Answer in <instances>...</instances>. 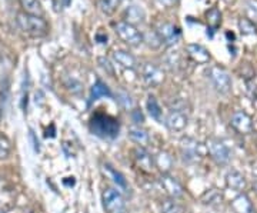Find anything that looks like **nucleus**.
<instances>
[{"label":"nucleus","mask_w":257,"mask_h":213,"mask_svg":"<svg viewBox=\"0 0 257 213\" xmlns=\"http://www.w3.org/2000/svg\"><path fill=\"white\" fill-rule=\"evenodd\" d=\"M89 128L93 135L99 136L101 139H114L119 136L120 123L116 118H113L110 115L97 112L90 119Z\"/></svg>","instance_id":"nucleus-1"},{"label":"nucleus","mask_w":257,"mask_h":213,"mask_svg":"<svg viewBox=\"0 0 257 213\" xmlns=\"http://www.w3.org/2000/svg\"><path fill=\"white\" fill-rule=\"evenodd\" d=\"M19 29L32 37H43L49 32V25L43 16H32L26 13H19L18 19Z\"/></svg>","instance_id":"nucleus-2"},{"label":"nucleus","mask_w":257,"mask_h":213,"mask_svg":"<svg viewBox=\"0 0 257 213\" xmlns=\"http://www.w3.org/2000/svg\"><path fill=\"white\" fill-rule=\"evenodd\" d=\"M101 202L106 213H126V200L114 187H106L101 195Z\"/></svg>","instance_id":"nucleus-3"},{"label":"nucleus","mask_w":257,"mask_h":213,"mask_svg":"<svg viewBox=\"0 0 257 213\" xmlns=\"http://www.w3.org/2000/svg\"><path fill=\"white\" fill-rule=\"evenodd\" d=\"M114 30H116L117 36H119L126 45H128V46L136 47L143 42V35L139 32L138 28L133 26V25H130L127 22H124V20L117 22V23L114 25Z\"/></svg>","instance_id":"nucleus-4"},{"label":"nucleus","mask_w":257,"mask_h":213,"mask_svg":"<svg viewBox=\"0 0 257 213\" xmlns=\"http://www.w3.org/2000/svg\"><path fill=\"white\" fill-rule=\"evenodd\" d=\"M209 77H210L211 83L214 86V89L221 94H226L230 92L231 89V79H230V74L219 66H213L209 69Z\"/></svg>","instance_id":"nucleus-5"},{"label":"nucleus","mask_w":257,"mask_h":213,"mask_svg":"<svg viewBox=\"0 0 257 213\" xmlns=\"http://www.w3.org/2000/svg\"><path fill=\"white\" fill-rule=\"evenodd\" d=\"M207 149L210 152L211 159L217 163V165H227L231 159V152L230 149L224 145V142L216 138H210L207 140Z\"/></svg>","instance_id":"nucleus-6"},{"label":"nucleus","mask_w":257,"mask_h":213,"mask_svg":"<svg viewBox=\"0 0 257 213\" xmlns=\"http://www.w3.org/2000/svg\"><path fill=\"white\" fill-rule=\"evenodd\" d=\"M180 153H182V158H183L184 162H189V163L197 162L202 156L199 142L193 138H189V136L183 138L180 142Z\"/></svg>","instance_id":"nucleus-7"},{"label":"nucleus","mask_w":257,"mask_h":213,"mask_svg":"<svg viewBox=\"0 0 257 213\" xmlns=\"http://www.w3.org/2000/svg\"><path fill=\"white\" fill-rule=\"evenodd\" d=\"M140 72H142V77H143L145 83L152 86V87H156L159 84L163 83V80H165L163 70L159 66L153 65V63H145L142 66Z\"/></svg>","instance_id":"nucleus-8"},{"label":"nucleus","mask_w":257,"mask_h":213,"mask_svg":"<svg viewBox=\"0 0 257 213\" xmlns=\"http://www.w3.org/2000/svg\"><path fill=\"white\" fill-rule=\"evenodd\" d=\"M156 33L162 43H165L167 46H172V45L177 43V40L180 37V29L175 25H172V23H162L157 28Z\"/></svg>","instance_id":"nucleus-9"},{"label":"nucleus","mask_w":257,"mask_h":213,"mask_svg":"<svg viewBox=\"0 0 257 213\" xmlns=\"http://www.w3.org/2000/svg\"><path fill=\"white\" fill-rule=\"evenodd\" d=\"M187 121H189L187 115L183 111L175 109L166 116L165 125L167 126V129L173 130V132H182L183 129H186Z\"/></svg>","instance_id":"nucleus-10"},{"label":"nucleus","mask_w":257,"mask_h":213,"mask_svg":"<svg viewBox=\"0 0 257 213\" xmlns=\"http://www.w3.org/2000/svg\"><path fill=\"white\" fill-rule=\"evenodd\" d=\"M160 183L163 186L166 193L170 196L172 199H179V197L183 196V186L180 185V182L176 180L173 176H170L167 173H163L162 177H160Z\"/></svg>","instance_id":"nucleus-11"},{"label":"nucleus","mask_w":257,"mask_h":213,"mask_svg":"<svg viewBox=\"0 0 257 213\" xmlns=\"http://www.w3.org/2000/svg\"><path fill=\"white\" fill-rule=\"evenodd\" d=\"M231 126L237 130L239 133H250L253 130V122L246 112H234L231 116Z\"/></svg>","instance_id":"nucleus-12"},{"label":"nucleus","mask_w":257,"mask_h":213,"mask_svg":"<svg viewBox=\"0 0 257 213\" xmlns=\"http://www.w3.org/2000/svg\"><path fill=\"white\" fill-rule=\"evenodd\" d=\"M186 50H187V55L192 59L193 62L196 63H200V65H204L210 60V55L209 52L204 49L200 45H187L186 46Z\"/></svg>","instance_id":"nucleus-13"},{"label":"nucleus","mask_w":257,"mask_h":213,"mask_svg":"<svg viewBox=\"0 0 257 213\" xmlns=\"http://www.w3.org/2000/svg\"><path fill=\"white\" fill-rule=\"evenodd\" d=\"M135 158L140 169H143L145 172H152V169L155 166V158L143 146L135 150Z\"/></svg>","instance_id":"nucleus-14"},{"label":"nucleus","mask_w":257,"mask_h":213,"mask_svg":"<svg viewBox=\"0 0 257 213\" xmlns=\"http://www.w3.org/2000/svg\"><path fill=\"white\" fill-rule=\"evenodd\" d=\"M226 183H227V187H230L231 190L241 192L246 187V179L237 170H230L226 175Z\"/></svg>","instance_id":"nucleus-15"},{"label":"nucleus","mask_w":257,"mask_h":213,"mask_svg":"<svg viewBox=\"0 0 257 213\" xmlns=\"http://www.w3.org/2000/svg\"><path fill=\"white\" fill-rule=\"evenodd\" d=\"M230 206L234 210V213H254V207H253V204L250 202V199L246 195H243V193L237 196V197H234L231 200Z\"/></svg>","instance_id":"nucleus-16"},{"label":"nucleus","mask_w":257,"mask_h":213,"mask_svg":"<svg viewBox=\"0 0 257 213\" xmlns=\"http://www.w3.org/2000/svg\"><path fill=\"white\" fill-rule=\"evenodd\" d=\"M111 57L114 59V62H116L117 65H120L121 67H124V69H135L136 65H138L135 56L130 55L127 52H124V50H114V52L111 53Z\"/></svg>","instance_id":"nucleus-17"},{"label":"nucleus","mask_w":257,"mask_h":213,"mask_svg":"<svg viewBox=\"0 0 257 213\" xmlns=\"http://www.w3.org/2000/svg\"><path fill=\"white\" fill-rule=\"evenodd\" d=\"M104 96H107V97H110L111 96V92H110V89H109V86H107L106 83H103L101 80H96V83L93 84L92 90H90L89 104H92L93 102L99 100L100 97H104Z\"/></svg>","instance_id":"nucleus-18"},{"label":"nucleus","mask_w":257,"mask_h":213,"mask_svg":"<svg viewBox=\"0 0 257 213\" xmlns=\"http://www.w3.org/2000/svg\"><path fill=\"white\" fill-rule=\"evenodd\" d=\"M23 13L32 16H43V8L39 0H19Z\"/></svg>","instance_id":"nucleus-19"},{"label":"nucleus","mask_w":257,"mask_h":213,"mask_svg":"<svg viewBox=\"0 0 257 213\" xmlns=\"http://www.w3.org/2000/svg\"><path fill=\"white\" fill-rule=\"evenodd\" d=\"M155 165H156L163 173H169L170 169L173 167V158L170 156V153L162 150V152L157 153V156L155 158Z\"/></svg>","instance_id":"nucleus-20"},{"label":"nucleus","mask_w":257,"mask_h":213,"mask_svg":"<svg viewBox=\"0 0 257 213\" xmlns=\"http://www.w3.org/2000/svg\"><path fill=\"white\" fill-rule=\"evenodd\" d=\"M206 19H207V25H209V28H207V32L210 30V37L213 36V33L219 29L221 23V15L219 9H216V8H213L210 9L207 13H206Z\"/></svg>","instance_id":"nucleus-21"},{"label":"nucleus","mask_w":257,"mask_h":213,"mask_svg":"<svg viewBox=\"0 0 257 213\" xmlns=\"http://www.w3.org/2000/svg\"><path fill=\"white\" fill-rule=\"evenodd\" d=\"M124 18H126L124 22H127V23L135 26V23H142V22H143V19H145V12L140 9L139 6H130V8L124 12Z\"/></svg>","instance_id":"nucleus-22"},{"label":"nucleus","mask_w":257,"mask_h":213,"mask_svg":"<svg viewBox=\"0 0 257 213\" xmlns=\"http://www.w3.org/2000/svg\"><path fill=\"white\" fill-rule=\"evenodd\" d=\"M128 138L139 143L140 146H145L147 142H149V133L146 130L140 129V128H132L128 130Z\"/></svg>","instance_id":"nucleus-23"},{"label":"nucleus","mask_w":257,"mask_h":213,"mask_svg":"<svg viewBox=\"0 0 257 213\" xmlns=\"http://www.w3.org/2000/svg\"><path fill=\"white\" fill-rule=\"evenodd\" d=\"M147 111L150 113V116L156 121H160L162 119V109H160V104L157 103L156 97L155 96H149L147 99Z\"/></svg>","instance_id":"nucleus-24"},{"label":"nucleus","mask_w":257,"mask_h":213,"mask_svg":"<svg viewBox=\"0 0 257 213\" xmlns=\"http://www.w3.org/2000/svg\"><path fill=\"white\" fill-rule=\"evenodd\" d=\"M162 213H184V207L176 202V199H167L162 204Z\"/></svg>","instance_id":"nucleus-25"},{"label":"nucleus","mask_w":257,"mask_h":213,"mask_svg":"<svg viewBox=\"0 0 257 213\" xmlns=\"http://www.w3.org/2000/svg\"><path fill=\"white\" fill-rule=\"evenodd\" d=\"M123 0H99V8L106 15H113Z\"/></svg>","instance_id":"nucleus-26"},{"label":"nucleus","mask_w":257,"mask_h":213,"mask_svg":"<svg viewBox=\"0 0 257 213\" xmlns=\"http://www.w3.org/2000/svg\"><path fill=\"white\" fill-rule=\"evenodd\" d=\"M106 167V170H107V173L113 177V182L116 183V185L121 187V189H127V182H126V177L123 176L120 172H117L116 169H113L110 165H104Z\"/></svg>","instance_id":"nucleus-27"},{"label":"nucleus","mask_w":257,"mask_h":213,"mask_svg":"<svg viewBox=\"0 0 257 213\" xmlns=\"http://www.w3.org/2000/svg\"><path fill=\"white\" fill-rule=\"evenodd\" d=\"M202 202L206 204H217L221 202V193L217 192L216 189L207 190L204 195L202 196Z\"/></svg>","instance_id":"nucleus-28"},{"label":"nucleus","mask_w":257,"mask_h":213,"mask_svg":"<svg viewBox=\"0 0 257 213\" xmlns=\"http://www.w3.org/2000/svg\"><path fill=\"white\" fill-rule=\"evenodd\" d=\"M10 152H12V142L6 135L0 133V159L8 158Z\"/></svg>","instance_id":"nucleus-29"},{"label":"nucleus","mask_w":257,"mask_h":213,"mask_svg":"<svg viewBox=\"0 0 257 213\" xmlns=\"http://www.w3.org/2000/svg\"><path fill=\"white\" fill-rule=\"evenodd\" d=\"M239 26L243 35H253V33H256V28H254V25H253L250 20H247V19H241V20H240Z\"/></svg>","instance_id":"nucleus-30"},{"label":"nucleus","mask_w":257,"mask_h":213,"mask_svg":"<svg viewBox=\"0 0 257 213\" xmlns=\"http://www.w3.org/2000/svg\"><path fill=\"white\" fill-rule=\"evenodd\" d=\"M117 100H119V103L123 106V108H124V109H130V108L133 106V102H132L130 96L126 94V93H119Z\"/></svg>","instance_id":"nucleus-31"},{"label":"nucleus","mask_w":257,"mask_h":213,"mask_svg":"<svg viewBox=\"0 0 257 213\" xmlns=\"http://www.w3.org/2000/svg\"><path fill=\"white\" fill-rule=\"evenodd\" d=\"M132 118H133V122L138 123V125H142L145 122V118H143V113L139 111V109H135L132 112Z\"/></svg>","instance_id":"nucleus-32"},{"label":"nucleus","mask_w":257,"mask_h":213,"mask_svg":"<svg viewBox=\"0 0 257 213\" xmlns=\"http://www.w3.org/2000/svg\"><path fill=\"white\" fill-rule=\"evenodd\" d=\"M96 39L100 42V43H107V36L106 35H101V33H97V36H96Z\"/></svg>","instance_id":"nucleus-33"},{"label":"nucleus","mask_w":257,"mask_h":213,"mask_svg":"<svg viewBox=\"0 0 257 213\" xmlns=\"http://www.w3.org/2000/svg\"><path fill=\"white\" fill-rule=\"evenodd\" d=\"M30 138L33 140V143H35V150H39V140L35 139V135H33V132L30 130Z\"/></svg>","instance_id":"nucleus-34"},{"label":"nucleus","mask_w":257,"mask_h":213,"mask_svg":"<svg viewBox=\"0 0 257 213\" xmlns=\"http://www.w3.org/2000/svg\"><path fill=\"white\" fill-rule=\"evenodd\" d=\"M226 36L229 37V39H234V35H233V33H230V32H227V33H226Z\"/></svg>","instance_id":"nucleus-35"},{"label":"nucleus","mask_w":257,"mask_h":213,"mask_svg":"<svg viewBox=\"0 0 257 213\" xmlns=\"http://www.w3.org/2000/svg\"><path fill=\"white\" fill-rule=\"evenodd\" d=\"M64 6H69V3H70V0H63Z\"/></svg>","instance_id":"nucleus-36"},{"label":"nucleus","mask_w":257,"mask_h":213,"mask_svg":"<svg viewBox=\"0 0 257 213\" xmlns=\"http://www.w3.org/2000/svg\"><path fill=\"white\" fill-rule=\"evenodd\" d=\"M0 116H2V111H0Z\"/></svg>","instance_id":"nucleus-37"}]
</instances>
